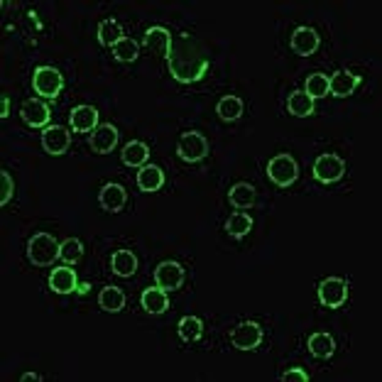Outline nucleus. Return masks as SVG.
<instances>
[{
  "mask_svg": "<svg viewBox=\"0 0 382 382\" xmlns=\"http://www.w3.org/2000/svg\"><path fill=\"white\" fill-rule=\"evenodd\" d=\"M125 189L120 187V184H106V187L101 189V206L103 211H108V213H118L120 209L125 206Z\"/></svg>",
  "mask_w": 382,
  "mask_h": 382,
  "instance_id": "f3484780",
  "label": "nucleus"
},
{
  "mask_svg": "<svg viewBox=\"0 0 382 382\" xmlns=\"http://www.w3.org/2000/svg\"><path fill=\"white\" fill-rule=\"evenodd\" d=\"M0 182H3V194H0V204L6 206L8 201L12 199V191H15V184H12V177L8 172L0 174Z\"/></svg>",
  "mask_w": 382,
  "mask_h": 382,
  "instance_id": "72a5a7b5",
  "label": "nucleus"
},
{
  "mask_svg": "<svg viewBox=\"0 0 382 382\" xmlns=\"http://www.w3.org/2000/svg\"><path fill=\"white\" fill-rule=\"evenodd\" d=\"M304 93L309 98H323L329 96V76L323 74H312L307 79V86H304Z\"/></svg>",
  "mask_w": 382,
  "mask_h": 382,
  "instance_id": "7c9ffc66",
  "label": "nucleus"
},
{
  "mask_svg": "<svg viewBox=\"0 0 382 382\" xmlns=\"http://www.w3.org/2000/svg\"><path fill=\"white\" fill-rule=\"evenodd\" d=\"M98 304H101V309L103 312H108V314L120 312V309L125 307L123 289H118V287H106V289L98 294Z\"/></svg>",
  "mask_w": 382,
  "mask_h": 382,
  "instance_id": "5701e85b",
  "label": "nucleus"
},
{
  "mask_svg": "<svg viewBox=\"0 0 382 382\" xmlns=\"http://www.w3.org/2000/svg\"><path fill=\"white\" fill-rule=\"evenodd\" d=\"M250 228H253V218L248 213H233L226 221V233L233 238H242L248 236Z\"/></svg>",
  "mask_w": 382,
  "mask_h": 382,
  "instance_id": "c85d7f7f",
  "label": "nucleus"
},
{
  "mask_svg": "<svg viewBox=\"0 0 382 382\" xmlns=\"http://www.w3.org/2000/svg\"><path fill=\"white\" fill-rule=\"evenodd\" d=\"M177 152L184 162H201L209 155V142H206V137L199 133H184L182 137H179Z\"/></svg>",
  "mask_w": 382,
  "mask_h": 382,
  "instance_id": "39448f33",
  "label": "nucleus"
},
{
  "mask_svg": "<svg viewBox=\"0 0 382 382\" xmlns=\"http://www.w3.org/2000/svg\"><path fill=\"white\" fill-rule=\"evenodd\" d=\"M88 289H91V287H88V285H79V289H76V292H79V294H86Z\"/></svg>",
  "mask_w": 382,
  "mask_h": 382,
  "instance_id": "58836bf2",
  "label": "nucleus"
},
{
  "mask_svg": "<svg viewBox=\"0 0 382 382\" xmlns=\"http://www.w3.org/2000/svg\"><path fill=\"white\" fill-rule=\"evenodd\" d=\"M267 174L277 187H289V184H294L296 177H299V167H296V162L292 160L289 155H277L269 160Z\"/></svg>",
  "mask_w": 382,
  "mask_h": 382,
  "instance_id": "20e7f679",
  "label": "nucleus"
},
{
  "mask_svg": "<svg viewBox=\"0 0 382 382\" xmlns=\"http://www.w3.org/2000/svg\"><path fill=\"white\" fill-rule=\"evenodd\" d=\"M292 49H294L299 57H309L318 49V35L312 27H299L294 35H292Z\"/></svg>",
  "mask_w": 382,
  "mask_h": 382,
  "instance_id": "dca6fc26",
  "label": "nucleus"
},
{
  "mask_svg": "<svg viewBox=\"0 0 382 382\" xmlns=\"http://www.w3.org/2000/svg\"><path fill=\"white\" fill-rule=\"evenodd\" d=\"M22 380H39V375H35V372H25V375H22Z\"/></svg>",
  "mask_w": 382,
  "mask_h": 382,
  "instance_id": "4c0bfd02",
  "label": "nucleus"
},
{
  "mask_svg": "<svg viewBox=\"0 0 382 382\" xmlns=\"http://www.w3.org/2000/svg\"><path fill=\"white\" fill-rule=\"evenodd\" d=\"M318 299H321L323 307L329 309H338L345 304L348 299V285L338 277H329V280H323L318 285Z\"/></svg>",
  "mask_w": 382,
  "mask_h": 382,
  "instance_id": "423d86ee",
  "label": "nucleus"
},
{
  "mask_svg": "<svg viewBox=\"0 0 382 382\" xmlns=\"http://www.w3.org/2000/svg\"><path fill=\"white\" fill-rule=\"evenodd\" d=\"M231 343L236 345L238 350H255L262 343V329H260V323L245 321V323H240V326H236L231 334Z\"/></svg>",
  "mask_w": 382,
  "mask_h": 382,
  "instance_id": "6e6552de",
  "label": "nucleus"
},
{
  "mask_svg": "<svg viewBox=\"0 0 382 382\" xmlns=\"http://www.w3.org/2000/svg\"><path fill=\"white\" fill-rule=\"evenodd\" d=\"M358 84H361V76L358 74H350V71H336V74L329 79V93H334V96H338V98H345L356 91Z\"/></svg>",
  "mask_w": 382,
  "mask_h": 382,
  "instance_id": "2eb2a0df",
  "label": "nucleus"
},
{
  "mask_svg": "<svg viewBox=\"0 0 382 382\" xmlns=\"http://www.w3.org/2000/svg\"><path fill=\"white\" fill-rule=\"evenodd\" d=\"M30 20H32V22H35V25H37V27H42V22H39V17H37V12H35V10L30 12Z\"/></svg>",
  "mask_w": 382,
  "mask_h": 382,
  "instance_id": "e433bc0d",
  "label": "nucleus"
},
{
  "mask_svg": "<svg viewBox=\"0 0 382 382\" xmlns=\"http://www.w3.org/2000/svg\"><path fill=\"white\" fill-rule=\"evenodd\" d=\"M32 84L35 91L42 98H57L61 93V88H64V76L54 66H39V69H35Z\"/></svg>",
  "mask_w": 382,
  "mask_h": 382,
  "instance_id": "7ed1b4c3",
  "label": "nucleus"
},
{
  "mask_svg": "<svg viewBox=\"0 0 382 382\" xmlns=\"http://www.w3.org/2000/svg\"><path fill=\"white\" fill-rule=\"evenodd\" d=\"M216 111H218V115H221L223 120L231 123V120H238L242 115V101L238 96H226L218 101V108H216Z\"/></svg>",
  "mask_w": 382,
  "mask_h": 382,
  "instance_id": "c756f323",
  "label": "nucleus"
},
{
  "mask_svg": "<svg viewBox=\"0 0 382 382\" xmlns=\"http://www.w3.org/2000/svg\"><path fill=\"white\" fill-rule=\"evenodd\" d=\"M142 309H145L147 314H164L169 309V299H167V292L160 289V287H155V289H145L142 292Z\"/></svg>",
  "mask_w": 382,
  "mask_h": 382,
  "instance_id": "6ab92c4d",
  "label": "nucleus"
},
{
  "mask_svg": "<svg viewBox=\"0 0 382 382\" xmlns=\"http://www.w3.org/2000/svg\"><path fill=\"white\" fill-rule=\"evenodd\" d=\"M91 150L98 152V155H108V152H113V147L118 145V130L115 125L106 123V125H98L96 130L91 133Z\"/></svg>",
  "mask_w": 382,
  "mask_h": 382,
  "instance_id": "9b49d317",
  "label": "nucleus"
},
{
  "mask_svg": "<svg viewBox=\"0 0 382 382\" xmlns=\"http://www.w3.org/2000/svg\"><path fill=\"white\" fill-rule=\"evenodd\" d=\"M228 199H231V204L236 206V209H250V206L255 204V189L250 187V184L240 182L228 191Z\"/></svg>",
  "mask_w": 382,
  "mask_h": 382,
  "instance_id": "a878e982",
  "label": "nucleus"
},
{
  "mask_svg": "<svg viewBox=\"0 0 382 382\" xmlns=\"http://www.w3.org/2000/svg\"><path fill=\"white\" fill-rule=\"evenodd\" d=\"M201 334H204V323H201V318L184 316L182 321H179V336H182V341H187V343L199 341Z\"/></svg>",
  "mask_w": 382,
  "mask_h": 382,
  "instance_id": "cd10ccee",
  "label": "nucleus"
},
{
  "mask_svg": "<svg viewBox=\"0 0 382 382\" xmlns=\"http://www.w3.org/2000/svg\"><path fill=\"white\" fill-rule=\"evenodd\" d=\"M287 108H289V113L296 115V118H307V115L314 113V98H309L304 91H294L289 93Z\"/></svg>",
  "mask_w": 382,
  "mask_h": 382,
  "instance_id": "393cba45",
  "label": "nucleus"
},
{
  "mask_svg": "<svg viewBox=\"0 0 382 382\" xmlns=\"http://www.w3.org/2000/svg\"><path fill=\"white\" fill-rule=\"evenodd\" d=\"M81 255H84V245H81V240H76V238H69V240L61 242V253L59 258L64 260V262H79Z\"/></svg>",
  "mask_w": 382,
  "mask_h": 382,
  "instance_id": "473e14b6",
  "label": "nucleus"
},
{
  "mask_svg": "<svg viewBox=\"0 0 382 382\" xmlns=\"http://www.w3.org/2000/svg\"><path fill=\"white\" fill-rule=\"evenodd\" d=\"M155 282H157V287H160V289H164V292L179 289V287L184 285V267L179 262H172V260L157 265Z\"/></svg>",
  "mask_w": 382,
  "mask_h": 382,
  "instance_id": "1a4fd4ad",
  "label": "nucleus"
},
{
  "mask_svg": "<svg viewBox=\"0 0 382 382\" xmlns=\"http://www.w3.org/2000/svg\"><path fill=\"white\" fill-rule=\"evenodd\" d=\"M120 39H123V27H120V22L103 20L101 25H98V42H101L103 47H115Z\"/></svg>",
  "mask_w": 382,
  "mask_h": 382,
  "instance_id": "b1692460",
  "label": "nucleus"
},
{
  "mask_svg": "<svg viewBox=\"0 0 382 382\" xmlns=\"http://www.w3.org/2000/svg\"><path fill=\"white\" fill-rule=\"evenodd\" d=\"M145 44L152 52L162 54V57H169V49H172V35L164 30V27H150L145 32Z\"/></svg>",
  "mask_w": 382,
  "mask_h": 382,
  "instance_id": "a211bd4d",
  "label": "nucleus"
},
{
  "mask_svg": "<svg viewBox=\"0 0 382 382\" xmlns=\"http://www.w3.org/2000/svg\"><path fill=\"white\" fill-rule=\"evenodd\" d=\"M69 133H66L64 128H59V125H52V128H47L42 133V147L44 152H49V155H64L66 150H69Z\"/></svg>",
  "mask_w": 382,
  "mask_h": 382,
  "instance_id": "f8f14e48",
  "label": "nucleus"
},
{
  "mask_svg": "<svg viewBox=\"0 0 382 382\" xmlns=\"http://www.w3.org/2000/svg\"><path fill=\"white\" fill-rule=\"evenodd\" d=\"M282 380L285 382H307L309 375L304 370H299V367H294V370H287L285 375H282Z\"/></svg>",
  "mask_w": 382,
  "mask_h": 382,
  "instance_id": "f704fd0d",
  "label": "nucleus"
},
{
  "mask_svg": "<svg viewBox=\"0 0 382 382\" xmlns=\"http://www.w3.org/2000/svg\"><path fill=\"white\" fill-rule=\"evenodd\" d=\"M137 52H140V47H137V42L130 37H123L118 44L113 47V54L118 61H135L137 59Z\"/></svg>",
  "mask_w": 382,
  "mask_h": 382,
  "instance_id": "2f4dec72",
  "label": "nucleus"
},
{
  "mask_svg": "<svg viewBox=\"0 0 382 382\" xmlns=\"http://www.w3.org/2000/svg\"><path fill=\"white\" fill-rule=\"evenodd\" d=\"M10 115V98L3 96V103H0V118H8Z\"/></svg>",
  "mask_w": 382,
  "mask_h": 382,
  "instance_id": "c9c22d12",
  "label": "nucleus"
},
{
  "mask_svg": "<svg viewBox=\"0 0 382 382\" xmlns=\"http://www.w3.org/2000/svg\"><path fill=\"white\" fill-rule=\"evenodd\" d=\"M169 74L179 81V84H194L209 69V59H206L204 47L196 42L191 35H179L172 39V49H169Z\"/></svg>",
  "mask_w": 382,
  "mask_h": 382,
  "instance_id": "f257e3e1",
  "label": "nucleus"
},
{
  "mask_svg": "<svg viewBox=\"0 0 382 382\" xmlns=\"http://www.w3.org/2000/svg\"><path fill=\"white\" fill-rule=\"evenodd\" d=\"M20 115L30 128H44L49 123V106L44 101H37V98H30V101L22 103Z\"/></svg>",
  "mask_w": 382,
  "mask_h": 382,
  "instance_id": "9d476101",
  "label": "nucleus"
},
{
  "mask_svg": "<svg viewBox=\"0 0 382 382\" xmlns=\"http://www.w3.org/2000/svg\"><path fill=\"white\" fill-rule=\"evenodd\" d=\"M49 287H52L57 294H71V292L79 289L76 272L71 267H54L52 275H49Z\"/></svg>",
  "mask_w": 382,
  "mask_h": 382,
  "instance_id": "ddd939ff",
  "label": "nucleus"
},
{
  "mask_svg": "<svg viewBox=\"0 0 382 382\" xmlns=\"http://www.w3.org/2000/svg\"><path fill=\"white\" fill-rule=\"evenodd\" d=\"M69 123L76 133H91V130L98 128V111L93 106H79L71 111Z\"/></svg>",
  "mask_w": 382,
  "mask_h": 382,
  "instance_id": "4468645a",
  "label": "nucleus"
},
{
  "mask_svg": "<svg viewBox=\"0 0 382 382\" xmlns=\"http://www.w3.org/2000/svg\"><path fill=\"white\" fill-rule=\"evenodd\" d=\"M59 253H61V245L49 233H37V236H32L30 242H27V258H30V262L37 265V267L52 265L54 260L59 258Z\"/></svg>",
  "mask_w": 382,
  "mask_h": 382,
  "instance_id": "f03ea898",
  "label": "nucleus"
},
{
  "mask_svg": "<svg viewBox=\"0 0 382 382\" xmlns=\"http://www.w3.org/2000/svg\"><path fill=\"white\" fill-rule=\"evenodd\" d=\"M343 172H345L343 160L336 155H321L316 162H314V177H316V182H321V184L338 182V179L343 177Z\"/></svg>",
  "mask_w": 382,
  "mask_h": 382,
  "instance_id": "0eeeda50",
  "label": "nucleus"
},
{
  "mask_svg": "<svg viewBox=\"0 0 382 382\" xmlns=\"http://www.w3.org/2000/svg\"><path fill=\"white\" fill-rule=\"evenodd\" d=\"M147 157H150V150L140 140H133L123 147V164H128V167H142Z\"/></svg>",
  "mask_w": 382,
  "mask_h": 382,
  "instance_id": "412c9836",
  "label": "nucleus"
},
{
  "mask_svg": "<svg viewBox=\"0 0 382 382\" xmlns=\"http://www.w3.org/2000/svg\"><path fill=\"white\" fill-rule=\"evenodd\" d=\"M162 184H164V174H162L160 167H155V164H145V167L137 172V187L142 189V191H157V189H162Z\"/></svg>",
  "mask_w": 382,
  "mask_h": 382,
  "instance_id": "aec40b11",
  "label": "nucleus"
},
{
  "mask_svg": "<svg viewBox=\"0 0 382 382\" xmlns=\"http://www.w3.org/2000/svg\"><path fill=\"white\" fill-rule=\"evenodd\" d=\"M309 350H312L314 358H331L336 350V343L334 338H331L329 334H314L312 338H309Z\"/></svg>",
  "mask_w": 382,
  "mask_h": 382,
  "instance_id": "bb28decb",
  "label": "nucleus"
},
{
  "mask_svg": "<svg viewBox=\"0 0 382 382\" xmlns=\"http://www.w3.org/2000/svg\"><path fill=\"white\" fill-rule=\"evenodd\" d=\"M111 265H113V272L118 277H133L135 272H137V258H135L130 250H118V253H113Z\"/></svg>",
  "mask_w": 382,
  "mask_h": 382,
  "instance_id": "4be33fe9",
  "label": "nucleus"
}]
</instances>
